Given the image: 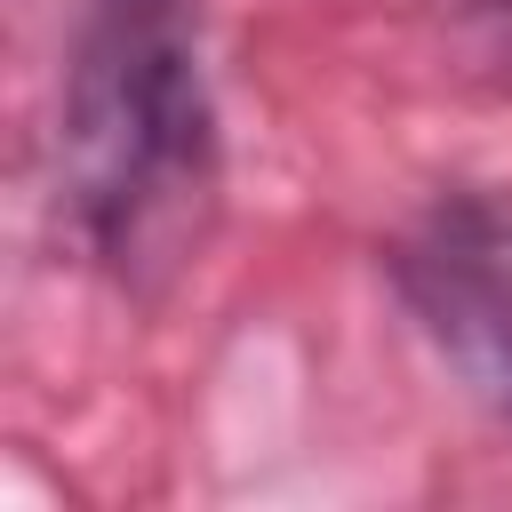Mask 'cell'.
<instances>
[{"instance_id": "6da1fadb", "label": "cell", "mask_w": 512, "mask_h": 512, "mask_svg": "<svg viewBox=\"0 0 512 512\" xmlns=\"http://www.w3.org/2000/svg\"><path fill=\"white\" fill-rule=\"evenodd\" d=\"M56 240L128 304H160L224 216V112L208 88L200 0H80L56 128Z\"/></svg>"}, {"instance_id": "7a4b0ae2", "label": "cell", "mask_w": 512, "mask_h": 512, "mask_svg": "<svg viewBox=\"0 0 512 512\" xmlns=\"http://www.w3.org/2000/svg\"><path fill=\"white\" fill-rule=\"evenodd\" d=\"M376 272L424 352L512 424V184H440L384 240Z\"/></svg>"}, {"instance_id": "3957f363", "label": "cell", "mask_w": 512, "mask_h": 512, "mask_svg": "<svg viewBox=\"0 0 512 512\" xmlns=\"http://www.w3.org/2000/svg\"><path fill=\"white\" fill-rule=\"evenodd\" d=\"M456 64L488 88H512V0H448Z\"/></svg>"}]
</instances>
